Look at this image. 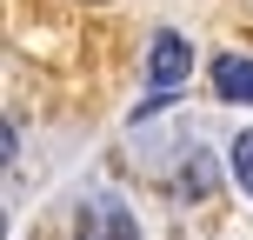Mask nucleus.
<instances>
[{
	"instance_id": "nucleus-1",
	"label": "nucleus",
	"mask_w": 253,
	"mask_h": 240,
	"mask_svg": "<svg viewBox=\"0 0 253 240\" xmlns=\"http://www.w3.org/2000/svg\"><path fill=\"white\" fill-rule=\"evenodd\" d=\"M207 74H213V94H220V100H240V107H253V60H240V53H220Z\"/></svg>"
},
{
	"instance_id": "nucleus-2",
	"label": "nucleus",
	"mask_w": 253,
	"mask_h": 240,
	"mask_svg": "<svg viewBox=\"0 0 253 240\" xmlns=\"http://www.w3.org/2000/svg\"><path fill=\"white\" fill-rule=\"evenodd\" d=\"M187 67H193L187 40H180V34H153V80H160V87H173Z\"/></svg>"
},
{
	"instance_id": "nucleus-3",
	"label": "nucleus",
	"mask_w": 253,
	"mask_h": 240,
	"mask_svg": "<svg viewBox=\"0 0 253 240\" xmlns=\"http://www.w3.org/2000/svg\"><path fill=\"white\" fill-rule=\"evenodd\" d=\"M233 180H240V187L253 193V127H247L240 140H233Z\"/></svg>"
},
{
	"instance_id": "nucleus-4",
	"label": "nucleus",
	"mask_w": 253,
	"mask_h": 240,
	"mask_svg": "<svg viewBox=\"0 0 253 240\" xmlns=\"http://www.w3.org/2000/svg\"><path fill=\"white\" fill-rule=\"evenodd\" d=\"M87 7H100V0H87Z\"/></svg>"
}]
</instances>
